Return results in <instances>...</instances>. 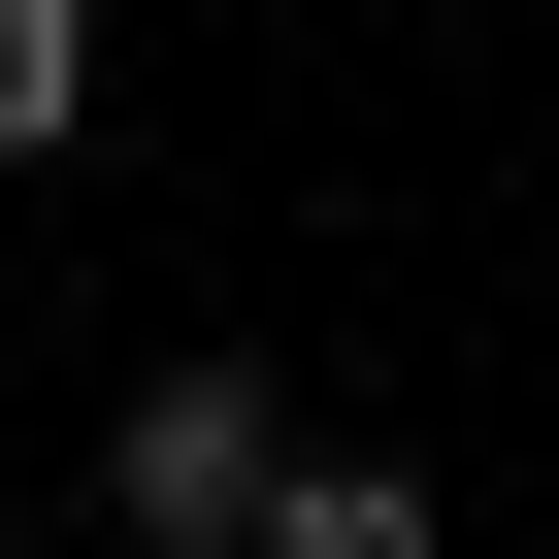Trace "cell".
Here are the masks:
<instances>
[{
	"instance_id": "cell-1",
	"label": "cell",
	"mask_w": 559,
	"mask_h": 559,
	"mask_svg": "<svg viewBox=\"0 0 559 559\" xmlns=\"http://www.w3.org/2000/svg\"><path fill=\"white\" fill-rule=\"evenodd\" d=\"M263 461H297V395H263V362H132L99 526H132V559H263Z\"/></svg>"
},
{
	"instance_id": "cell-2",
	"label": "cell",
	"mask_w": 559,
	"mask_h": 559,
	"mask_svg": "<svg viewBox=\"0 0 559 559\" xmlns=\"http://www.w3.org/2000/svg\"><path fill=\"white\" fill-rule=\"evenodd\" d=\"M263 559H461V493L362 461V428H297V461H263Z\"/></svg>"
},
{
	"instance_id": "cell-3",
	"label": "cell",
	"mask_w": 559,
	"mask_h": 559,
	"mask_svg": "<svg viewBox=\"0 0 559 559\" xmlns=\"http://www.w3.org/2000/svg\"><path fill=\"white\" fill-rule=\"evenodd\" d=\"M99 132V0H0V165H67Z\"/></svg>"
}]
</instances>
